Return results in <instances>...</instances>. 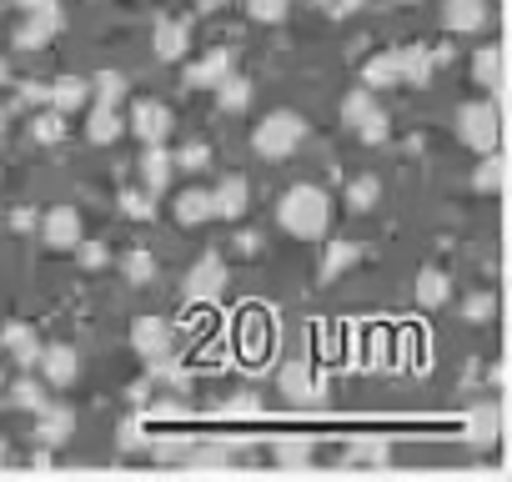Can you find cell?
Here are the masks:
<instances>
[{
	"label": "cell",
	"mask_w": 512,
	"mask_h": 482,
	"mask_svg": "<svg viewBox=\"0 0 512 482\" xmlns=\"http://www.w3.org/2000/svg\"><path fill=\"white\" fill-rule=\"evenodd\" d=\"M36 377H41L51 392H56V387H71V382L81 377V352H76V347H66V342H51V347L41 352Z\"/></svg>",
	"instance_id": "7c38bea8"
},
{
	"label": "cell",
	"mask_w": 512,
	"mask_h": 482,
	"mask_svg": "<svg viewBox=\"0 0 512 482\" xmlns=\"http://www.w3.org/2000/svg\"><path fill=\"white\" fill-rule=\"evenodd\" d=\"M492 21V6L487 0H442V26L452 36H472V31H487Z\"/></svg>",
	"instance_id": "9a60e30c"
},
{
	"label": "cell",
	"mask_w": 512,
	"mask_h": 482,
	"mask_svg": "<svg viewBox=\"0 0 512 482\" xmlns=\"http://www.w3.org/2000/svg\"><path fill=\"white\" fill-rule=\"evenodd\" d=\"M11 226H16V231H41V216H36L31 206H16V211H11Z\"/></svg>",
	"instance_id": "b9f144b4"
},
{
	"label": "cell",
	"mask_w": 512,
	"mask_h": 482,
	"mask_svg": "<svg viewBox=\"0 0 512 482\" xmlns=\"http://www.w3.org/2000/svg\"><path fill=\"white\" fill-rule=\"evenodd\" d=\"M171 126H176V116H171V106H166V101L141 96V101H131V111H126V131H131L141 146H166Z\"/></svg>",
	"instance_id": "52a82bcc"
},
{
	"label": "cell",
	"mask_w": 512,
	"mask_h": 482,
	"mask_svg": "<svg viewBox=\"0 0 512 482\" xmlns=\"http://www.w3.org/2000/svg\"><path fill=\"white\" fill-rule=\"evenodd\" d=\"M121 216H131V221H151L156 216V196H146L141 186H131V191H121Z\"/></svg>",
	"instance_id": "e575fe53"
},
{
	"label": "cell",
	"mask_w": 512,
	"mask_h": 482,
	"mask_svg": "<svg viewBox=\"0 0 512 482\" xmlns=\"http://www.w3.org/2000/svg\"><path fill=\"white\" fill-rule=\"evenodd\" d=\"M66 116H56V111H36L31 116V141H41V146H56V141H66Z\"/></svg>",
	"instance_id": "1f68e13d"
},
{
	"label": "cell",
	"mask_w": 512,
	"mask_h": 482,
	"mask_svg": "<svg viewBox=\"0 0 512 482\" xmlns=\"http://www.w3.org/2000/svg\"><path fill=\"white\" fill-rule=\"evenodd\" d=\"M447 297H452L447 272H432V267H427V272H417V307H432V312H437Z\"/></svg>",
	"instance_id": "f1b7e54d"
},
{
	"label": "cell",
	"mask_w": 512,
	"mask_h": 482,
	"mask_svg": "<svg viewBox=\"0 0 512 482\" xmlns=\"http://www.w3.org/2000/svg\"><path fill=\"white\" fill-rule=\"evenodd\" d=\"M277 387H282L287 397H312V392H317V377H312L307 362H287L282 377H277Z\"/></svg>",
	"instance_id": "4dcf8cb0"
},
{
	"label": "cell",
	"mask_w": 512,
	"mask_h": 482,
	"mask_svg": "<svg viewBox=\"0 0 512 482\" xmlns=\"http://www.w3.org/2000/svg\"><path fill=\"white\" fill-rule=\"evenodd\" d=\"M392 86H402V61H397V51H377V56H367L362 61V91H392Z\"/></svg>",
	"instance_id": "ac0fdd59"
},
{
	"label": "cell",
	"mask_w": 512,
	"mask_h": 482,
	"mask_svg": "<svg viewBox=\"0 0 512 482\" xmlns=\"http://www.w3.org/2000/svg\"><path fill=\"white\" fill-rule=\"evenodd\" d=\"M362 6H367V0H327L332 16H352V11H362Z\"/></svg>",
	"instance_id": "7bdbcfd3"
},
{
	"label": "cell",
	"mask_w": 512,
	"mask_h": 482,
	"mask_svg": "<svg viewBox=\"0 0 512 482\" xmlns=\"http://www.w3.org/2000/svg\"><path fill=\"white\" fill-rule=\"evenodd\" d=\"M121 136H126V116L121 111H106V106L86 111V141L91 146H116Z\"/></svg>",
	"instance_id": "44dd1931"
},
{
	"label": "cell",
	"mask_w": 512,
	"mask_h": 482,
	"mask_svg": "<svg viewBox=\"0 0 512 482\" xmlns=\"http://www.w3.org/2000/svg\"><path fill=\"white\" fill-rule=\"evenodd\" d=\"M176 221L181 226H206V221H216V201H211V186H186V191H176Z\"/></svg>",
	"instance_id": "ffe728a7"
},
{
	"label": "cell",
	"mask_w": 512,
	"mask_h": 482,
	"mask_svg": "<svg viewBox=\"0 0 512 482\" xmlns=\"http://www.w3.org/2000/svg\"><path fill=\"white\" fill-rule=\"evenodd\" d=\"M131 347H136V357L146 362V372L156 377V372H166L171 357H176V327H171L166 317H136V322H131Z\"/></svg>",
	"instance_id": "277c9868"
},
{
	"label": "cell",
	"mask_w": 512,
	"mask_h": 482,
	"mask_svg": "<svg viewBox=\"0 0 512 482\" xmlns=\"http://www.w3.org/2000/svg\"><path fill=\"white\" fill-rule=\"evenodd\" d=\"M71 437H76V412L51 402V407H46V412L31 422V442L41 447V452H36V462L46 467V462H51V452H56V447H66Z\"/></svg>",
	"instance_id": "ba28073f"
},
{
	"label": "cell",
	"mask_w": 512,
	"mask_h": 482,
	"mask_svg": "<svg viewBox=\"0 0 512 482\" xmlns=\"http://www.w3.org/2000/svg\"><path fill=\"white\" fill-rule=\"evenodd\" d=\"M51 111H56V116L91 111V81H86V76H56V81H51Z\"/></svg>",
	"instance_id": "d6986e66"
},
{
	"label": "cell",
	"mask_w": 512,
	"mask_h": 482,
	"mask_svg": "<svg viewBox=\"0 0 512 482\" xmlns=\"http://www.w3.org/2000/svg\"><path fill=\"white\" fill-rule=\"evenodd\" d=\"M251 96H256V86H251L246 76H231V81L216 91V106H221L226 116H241V111H251Z\"/></svg>",
	"instance_id": "4316f807"
},
{
	"label": "cell",
	"mask_w": 512,
	"mask_h": 482,
	"mask_svg": "<svg viewBox=\"0 0 512 482\" xmlns=\"http://www.w3.org/2000/svg\"><path fill=\"white\" fill-rule=\"evenodd\" d=\"M16 101H21L26 111H31V106H46V111H51V86H46V81H26V86L16 91Z\"/></svg>",
	"instance_id": "ab89813d"
},
{
	"label": "cell",
	"mask_w": 512,
	"mask_h": 482,
	"mask_svg": "<svg viewBox=\"0 0 512 482\" xmlns=\"http://www.w3.org/2000/svg\"><path fill=\"white\" fill-rule=\"evenodd\" d=\"M16 11H21V16H56L61 0H16Z\"/></svg>",
	"instance_id": "60d3db41"
},
{
	"label": "cell",
	"mask_w": 512,
	"mask_h": 482,
	"mask_svg": "<svg viewBox=\"0 0 512 482\" xmlns=\"http://www.w3.org/2000/svg\"><path fill=\"white\" fill-rule=\"evenodd\" d=\"M11 407L41 417V412L51 407V387H46L41 377H16V382H11Z\"/></svg>",
	"instance_id": "603a6c76"
},
{
	"label": "cell",
	"mask_w": 512,
	"mask_h": 482,
	"mask_svg": "<svg viewBox=\"0 0 512 482\" xmlns=\"http://www.w3.org/2000/svg\"><path fill=\"white\" fill-rule=\"evenodd\" d=\"M126 76L121 71H96L91 76V106H106V111H121L126 106Z\"/></svg>",
	"instance_id": "7402d4cb"
},
{
	"label": "cell",
	"mask_w": 512,
	"mask_h": 482,
	"mask_svg": "<svg viewBox=\"0 0 512 482\" xmlns=\"http://www.w3.org/2000/svg\"><path fill=\"white\" fill-rule=\"evenodd\" d=\"M342 126H347L362 146H382V141H392V121H387V111H382L377 96L362 91V86L342 96Z\"/></svg>",
	"instance_id": "3957f363"
},
{
	"label": "cell",
	"mask_w": 512,
	"mask_h": 482,
	"mask_svg": "<svg viewBox=\"0 0 512 482\" xmlns=\"http://www.w3.org/2000/svg\"><path fill=\"white\" fill-rule=\"evenodd\" d=\"M246 16L256 26H282L292 16V0H246Z\"/></svg>",
	"instance_id": "836d02e7"
},
{
	"label": "cell",
	"mask_w": 512,
	"mask_h": 482,
	"mask_svg": "<svg viewBox=\"0 0 512 482\" xmlns=\"http://www.w3.org/2000/svg\"><path fill=\"white\" fill-rule=\"evenodd\" d=\"M342 196H347V206H352L357 216H367V211L382 206V181H377V176H352Z\"/></svg>",
	"instance_id": "484cf974"
},
{
	"label": "cell",
	"mask_w": 512,
	"mask_h": 482,
	"mask_svg": "<svg viewBox=\"0 0 512 482\" xmlns=\"http://www.w3.org/2000/svg\"><path fill=\"white\" fill-rule=\"evenodd\" d=\"M151 51H156V61H181V56L191 51V21L161 16V21L151 26Z\"/></svg>",
	"instance_id": "5bb4252c"
},
{
	"label": "cell",
	"mask_w": 512,
	"mask_h": 482,
	"mask_svg": "<svg viewBox=\"0 0 512 482\" xmlns=\"http://www.w3.org/2000/svg\"><path fill=\"white\" fill-rule=\"evenodd\" d=\"M61 26H66V11H56V16H21L11 46H16V51H46V46L61 36Z\"/></svg>",
	"instance_id": "e0dca14e"
},
{
	"label": "cell",
	"mask_w": 512,
	"mask_h": 482,
	"mask_svg": "<svg viewBox=\"0 0 512 482\" xmlns=\"http://www.w3.org/2000/svg\"><path fill=\"white\" fill-rule=\"evenodd\" d=\"M462 317H467V322H477V327H482V322H492V317H497V297H492L487 287H472V292L462 297Z\"/></svg>",
	"instance_id": "d6a6232c"
},
{
	"label": "cell",
	"mask_w": 512,
	"mask_h": 482,
	"mask_svg": "<svg viewBox=\"0 0 512 482\" xmlns=\"http://www.w3.org/2000/svg\"><path fill=\"white\" fill-rule=\"evenodd\" d=\"M397 61H402V86H427L432 81V51L427 46H402L397 51Z\"/></svg>",
	"instance_id": "d4e9b609"
},
{
	"label": "cell",
	"mask_w": 512,
	"mask_h": 482,
	"mask_svg": "<svg viewBox=\"0 0 512 482\" xmlns=\"http://www.w3.org/2000/svg\"><path fill=\"white\" fill-rule=\"evenodd\" d=\"M392 6H417V0H392Z\"/></svg>",
	"instance_id": "7dc6e473"
},
{
	"label": "cell",
	"mask_w": 512,
	"mask_h": 482,
	"mask_svg": "<svg viewBox=\"0 0 512 482\" xmlns=\"http://www.w3.org/2000/svg\"><path fill=\"white\" fill-rule=\"evenodd\" d=\"M452 131H457V141H462V146H472V151L492 156V146H497V106H492L487 96L462 101V106H457V116H452Z\"/></svg>",
	"instance_id": "5b68a950"
},
{
	"label": "cell",
	"mask_w": 512,
	"mask_h": 482,
	"mask_svg": "<svg viewBox=\"0 0 512 482\" xmlns=\"http://www.w3.org/2000/svg\"><path fill=\"white\" fill-rule=\"evenodd\" d=\"M307 116H297V111H267L262 121L251 126V151L262 156V161H287V156H297V146L307 141Z\"/></svg>",
	"instance_id": "7a4b0ae2"
},
{
	"label": "cell",
	"mask_w": 512,
	"mask_h": 482,
	"mask_svg": "<svg viewBox=\"0 0 512 482\" xmlns=\"http://www.w3.org/2000/svg\"><path fill=\"white\" fill-rule=\"evenodd\" d=\"M322 6H327V0H322Z\"/></svg>",
	"instance_id": "c3c4849f"
},
{
	"label": "cell",
	"mask_w": 512,
	"mask_h": 482,
	"mask_svg": "<svg viewBox=\"0 0 512 482\" xmlns=\"http://www.w3.org/2000/svg\"><path fill=\"white\" fill-rule=\"evenodd\" d=\"M221 287H226V257H221V252H206V257L186 272V282H181L186 302H216Z\"/></svg>",
	"instance_id": "30bf717a"
},
{
	"label": "cell",
	"mask_w": 512,
	"mask_h": 482,
	"mask_svg": "<svg viewBox=\"0 0 512 482\" xmlns=\"http://www.w3.org/2000/svg\"><path fill=\"white\" fill-rule=\"evenodd\" d=\"M472 81L487 86V91L502 81V51H497V46H477V51H472Z\"/></svg>",
	"instance_id": "f546056e"
},
{
	"label": "cell",
	"mask_w": 512,
	"mask_h": 482,
	"mask_svg": "<svg viewBox=\"0 0 512 482\" xmlns=\"http://www.w3.org/2000/svg\"><path fill=\"white\" fill-rule=\"evenodd\" d=\"M362 262V247H357V241H332V247H327V257H322V282H337L342 272H352Z\"/></svg>",
	"instance_id": "cb8c5ba5"
},
{
	"label": "cell",
	"mask_w": 512,
	"mask_h": 482,
	"mask_svg": "<svg viewBox=\"0 0 512 482\" xmlns=\"http://www.w3.org/2000/svg\"><path fill=\"white\" fill-rule=\"evenodd\" d=\"M41 241H46L51 252H76L81 241H86L81 211H76V206H51V211L41 216Z\"/></svg>",
	"instance_id": "9c48e42d"
},
{
	"label": "cell",
	"mask_w": 512,
	"mask_h": 482,
	"mask_svg": "<svg viewBox=\"0 0 512 482\" xmlns=\"http://www.w3.org/2000/svg\"><path fill=\"white\" fill-rule=\"evenodd\" d=\"M121 277H126L131 287L156 282V257H151V247H131V252L121 257Z\"/></svg>",
	"instance_id": "83f0119b"
},
{
	"label": "cell",
	"mask_w": 512,
	"mask_h": 482,
	"mask_svg": "<svg viewBox=\"0 0 512 482\" xmlns=\"http://www.w3.org/2000/svg\"><path fill=\"white\" fill-rule=\"evenodd\" d=\"M231 257H241V262L262 257V231H236L231 236Z\"/></svg>",
	"instance_id": "74e56055"
},
{
	"label": "cell",
	"mask_w": 512,
	"mask_h": 482,
	"mask_svg": "<svg viewBox=\"0 0 512 482\" xmlns=\"http://www.w3.org/2000/svg\"><path fill=\"white\" fill-rule=\"evenodd\" d=\"M0 467H11V442L0 437Z\"/></svg>",
	"instance_id": "f6af8a7d"
},
{
	"label": "cell",
	"mask_w": 512,
	"mask_h": 482,
	"mask_svg": "<svg viewBox=\"0 0 512 482\" xmlns=\"http://www.w3.org/2000/svg\"><path fill=\"white\" fill-rule=\"evenodd\" d=\"M497 186H502V161L487 156V161L472 171V191H497Z\"/></svg>",
	"instance_id": "8d00e7d4"
},
{
	"label": "cell",
	"mask_w": 512,
	"mask_h": 482,
	"mask_svg": "<svg viewBox=\"0 0 512 482\" xmlns=\"http://www.w3.org/2000/svg\"><path fill=\"white\" fill-rule=\"evenodd\" d=\"M0 347L11 352L16 367H41V352H46V342H41V332H36L31 322H6V332H0Z\"/></svg>",
	"instance_id": "2e32d148"
},
{
	"label": "cell",
	"mask_w": 512,
	"mask_h": 482,
	"mask_svg": "<svg viewBox=\"0 0 512 482\" xmlns=\"http://www.w3.org/2000/svg\"><path fill=\"white\" fill-rule=\"evenodd\" d=\"M231 76H236V46H211L206 56H196L181 71V86L186 91H221Z\"/></svg>",
	"instance_id": "8992f818"
},
{
	"label": "cell",
	"mask_w": 512,
	"mask_h": 482,
	"mask_svg": "<svg viewBox=\"0 0 512 482\" xmlns=\"http://www.w3.org/2000/svg\"><path fill=\"white\" fill-rule=\"evenodd\" d=\"M277 226L297 241H322L332 226V196L312 181H297L292 191H282L277 201Z\"/></svg>",
	"instance_id": "6da1fadb"
},
{
	"label": "cell",
	"mask_w": 512,
	"mask_h": 482,
	"mask_svg": "<svg viewBox=\"0 0 512 482\" xmlns=\"http://www.w3.org/2000/svg\"><path fill=\"white\" fill-rule=\"evenodd\" d=\"M76 257H81V267H86V272H101V267H111V252L101 247V241H81V247H76Z\"/></svg>",
	"instance_id": "f35d334b"
},
{
	"label": "cell",
	"mask_w": 512,
	"mask_h": 482,
	"mask_svg": "<svg viewBox=\"0 0 512 482\" xmlns=\"http://www.w3.org/2000/svg\"><path fill=\"white\" fill-rule=\"evenodd\" d=\"M0 131H6V106H0Z\"/></svg>",
	"instance_id": "bcb514c9"
},
{
	"label": "cell",
	"mask_w": 512,
	"mask_h": 482,
	"mask_svg": "<svg viewBox=\"0 0 512 482\" xmlns=\"http://www.w3.org/2000/svg\"><path fill=\"white\" fill-rule=\"evenodd\" d=\"M136 176H141V191H146V196H166V191H171V176H176V151L146 146L141 161H136Z\"/></svg>",
	"instance_id": "8fae6325"
},
{
	"label": "cell",
	"mask_w": 512,
	"mask_h": 482,
	"mask_svg": "<svg viewBox=\"0 0 512 482\" xmlns=\"http://www.w3.org/2000/svg\"><path fill=\"white\" fill-rule=\"evenodd\" d=\"M206 166H211V146H206V141H186V146L176 151V171H191V176H196V171H206Z\"/></svg>",
	"instance_id": "d590c367"
},
{
	"label": "cell",
	"mask_w": 512,
	"mask_h": 482,
	"mask_svg": "<svg viewBox=\"0 0 512 482\" xmlns=\"http://www.w3.org/2000/svg\"><path fill=\"white\" fill-rule=\"evenodd\" d=\"M0 86H11V61L0 56Z\"/></svg>",
	"instance_id": "ee69618b"
},
{
	"label": "cell",
	"mask_w": 512,
	"mask_h": 482,
	"mask_svg": "<svg viewBox=\"0 0 512 482\" xmlns=\"http://www.w3.org/2000/svg\"><path fill=\"white\" fill-rule=\"evenodd\" d=\"M211 201H216V221H241L246 206H251V181L241 171H226L216 186H211Z\"/></svg>",
	"instance_id": "4fadbf2b"
}]
</instances>
